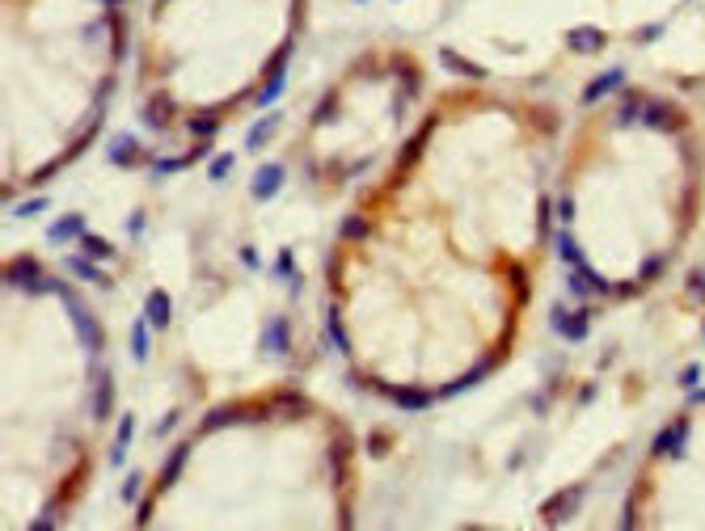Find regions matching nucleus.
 <instances>
[{"label": "nucleus", "instance_id": "1", "mask_svg": "<svg viewBox=\"0 0 705 531\" xmlns=\"http://www.w3.org/2000/svg\"><path fill=\"white\" fill-rule=\"evenodd\" d=\"M701 152L684 110L646 93L616 97L591 123L574 181V220L591 270L612 287L655 278L697 216Z\"/></svg>", "mask_w": 705, "mask_h": 531}, {"label": "nucleus", "instance_id": "2", "mask_svg": "<svg viewBox=\"0 0 705 531\" xmlns=\"http://www.w3.org/2000/svg\"><path fill=\"white\" fill-rule=\"evenodd\" d=\"M634 527H705V405L680 413L651 447L634 497Z\"/></svg>", "mask_w": 705, "mask_h": 531}]
</instances>
